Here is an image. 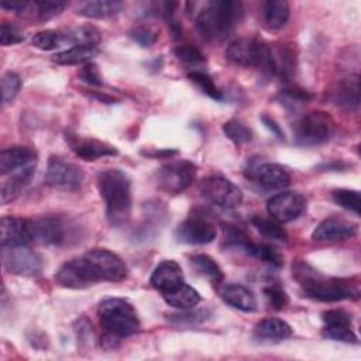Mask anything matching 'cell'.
<instances>
[{"mask_svg":"<svg viewBox=\"0 0 361 361\" xmlns=\"http://www.w3.org/2000/svg\"><path fill=\"white\" fill-rule=\"evenodd\" d=\"M358 231L357 224L350 223L341 217L331 216L324 219L313 231L312 237L320 243H331V241H343L353 238Z\"/></svg>","mask_w":361,"mask_h":361,"instance_id":"d6986e66","label":"cell"},{"mask_svg":"<svg viewBox=\"0 0 361 361\" xmlns=\"http://www.w3.org/2000/svg\"><path fill=\"white\" fill-rule=\"evenodd\" d=\"M45 182L56 189L76 190L83 182V171L73 162L51 155L45 172Z\"/></svg>","mask_w":361,"mask_h":361,"instance_id":"4fadbf2b","label":"cell"},{"mask_svg":"<svg viewBox=\"0 0 361 361\" xmlns=\"http://www.w3.org/2000/svg\"><path fill=\"white\" fill-rule=\"evenodd\" d=\"M96 185L106 204V217L114 227L124 226L131 216V180L126 172L116 168L97 173Z\"/></svg>","mask_w":361,"mask_h":361,"instance_id":"6da1fadb","label":"cell"},{"mask_svg":"<svg viewBox=\"0 0 361 361\" xmlns=\"http://www.w3.org/2000/svg\"><path fill=\"white\" fill-rule=\"evenodd\" d=\"M24 41V34L13 24L3 21L0 25V44L3 47L20 44Z\"/></svg>","mask_w":361,"mask_h":361,"instance_id":"bcb514c9","label":"cell"},{"mask_svg":"<svg viewBox=\"0 0 361 361\" xmlns=\"http://www.w3.org/2000/svg\"><path fill=\"white\" fill-rule=\"evenodd\" d=\"M66 140L72 151L85 161H96L104 157H114L118 154L114 145L96 138H79L76 135H66Z\"/></svg>","mask_w":361,"mask_h":361,"instance_id":"44dd1931","label":"cell"},{"mask_svg":"<svg viewBox=\"0 0 361 361\" xmlns=\"http://www.w3.org/2000/svg\"><path fill=\"white\" fill-rule=\"evenodd\" d=\"M245 176L268 189H283L290 183L288 171L274 162L252 161L245 168Z\"/></svg>","mask_w":361,"mask_h":361,"instance_id":"e0dca14e","label":"cell"},{"mask_svg":"<svg viewBox=\"0 0 361 361\" xmlns=\"http://www.w3.org/2000/svg\"><path fill=\"white\" fill-rule=\"evenodd\" d=\"M264 296L268 302V305L274 309V310H281L283 309L288 303H289V298L285 293V290L276 285H271L267 286L264 289Z\"/></svg>","mask_w":361,"mask_h":361,"instance_id":"f6af8a7d","label":"cell"},{"mask_svg":"<svg viewBox=\"0 0 361 361\" xmlns=\"http://www.w3.org/2000/svg\"><path fill=\"white\" fill-rule=\"evenodd\" d=\"M32 241L45 245H62L66 241V223L59 216L47 214L30 220Z\"/></svg>","mask_w":361,"mask_h":361,"instance_id":"2e32d148","label":"cell"},{"mask_svg":"<svg viewBox=\"0 0 361 361\" xmlns=\"http://www.w3.org/2000/svg\"><path fill=\"white\" fill-rule=\"evenodd\" d=\"M124 8L120 0H89L79 4L76 14L86 18H109L118 14Z\"/></svg>","mask_w":361,"mask_h":361,"instance_id":"4316f807","label":"cell"},{"mask_svg":"<svg viewBox=\"0 0 361 361\" xmlns=\"http://www.w3.org/2000/svg\"><path fill=\"white\" fill-rule=\"evenodd\" d=\"M102 327L118 338L128 337L138 331L140 317L134 306L121 298L103 299L97 307Z\"/></svg>","mask_w":361,"mask_h":361,"instance_id":"277c9868","label":"cell"},{"mask_svg":"<svg viewBox=\"0 0 361 361\" xmlns=\"http://www.w3.org/2000/svg\"><path fill=\"white\" fill-rule=\"evenodd\" d=\"M32 47L41 51H54L62 45H66V37L62 31L55 30H45L37 32L31 39Z\"/></svg>","mask_w":361,"mask_h":361,"instance_id":"836d02e7","label":"cell"},{"mask_svg":"<svg viewBox=\"0 0 361 361\" xmlns=\"http://www.w3.org/2000/svg\"><path fill=\"white\" fill-rule=\"evenodd\" d=\"M1 261L8 272L20 276H37L42 271L41 255L27 245L1 247Z\"/></svg>","mask_w":361,"mask_h":361,"instance_id":"7c38bea8","label":"cell"},{"mask_svg":"<svg viewBox=\"0 0 361 361\" xmlns=\"http://www.w3.org/2000/svg\"><path fill=\"white\" fill-rule=\"evenodd\" d=\"M197 168L193 162L186 159H178L164 164L157 171L158 186L172 195L180 193L190 186L196 178Z\"/></svg>","mask_w":361,"mask_h":361,"instance_id":"ba28073f","label":"cell"},{"mask_svg":"<svg viewBox=\"0 0 361 361\" xmlns=\"http://www.w3.org/2000/svg\"><path fill=\"white\" fill-rule=\"evenodd\" d=\"M324 326L331 327H351V316L344 309H330L322 316Z\"/></svg>","mask_w":361,"mask_h":361,"instance_id":"ee69618b","label":"cell"},{"mask_svg":"<svg viewBox=\"0 0 361 361\" xmlns=\"http://www.w3.org/2000/svg\"><path fill=\"white\" fill-rule=\"evenodd\" d=\"M223 133L237 147L244 145L252 140L251 128L235 118H231L223 124Z\"/></svg>","mask_w":361,"mask_h":361,"instance_id":"e575fe53","label":"cell"},{"mask_svg":"<svg viewBox=\"0 0 361 361\" xmlns=\"http://www.w3.org/2000/svg\"><path fill=\"white\" fill-rule=\"evenodd\" d=\"M250 255L275 267V268H281L283 267V255L276 250V247L269 245V244H255L252 243L250 251Z\"/></svg>","mask_w":361,"mask_h":361,"instance_id":"8d00e7d4","label":"cell"},{"mask_svg":"<svg viewBox=\"0 0 361 361\" xmlns=\"http://www.w3.org/2000/svg\"><path fill=\"white\" fill-rule=\"evenodd\" d=\"M162 298L169 306L180 310L193 309L202 300L199 292L195 288L186 285L185 282L180 286L175 288L173 290L162 293Z\"/></svg>","mask_w":361,"mask_h":361,"instance_id":"83f0119b","label":"cell"},{"mask_svg":"<svg viewBox=\"0 0 361 361\" xmlns=\"http://www.w3.org/2000/svg\"><path fill=\"white\" fill-rule=\"evenodd\" d=\"M32 243V233L30 220L3 216L0 220V245L1 247H20Z\"/></svg>","mask_w":361,"mask_h":361,"instance_id":"ac0fdd59","label":"cell"},{"mask_svg":"<svg viewBox=\"0 0 361 361\" xmlns=\"http://www.w3.org/2000/svg\"><path fill=\"white\" fill-rule=\"evenodd\" d=\"M66 44L75 47V45H87V47H97V44L102 39V34L99 28L94 25H80L75 27L72 30L65 31Z\"/></svg>","mask_w":361,"mask_h":361,"instance_id":"1f68e13d","label":"cell"},{"mask_svg":"<svg viewBox=\"0 0 361 361\" xmlns=\"http://www.w3.org/2000/svg\"><path fill=\"white\" fill-rule=\"evenodd\" d=\"M226 56L241 66L261 68L274 73L272 48L255 38H237L226 49Z\"/></svg>","mask_w":361,"mask_h":361,"instance_id":"5b68a950","label":"cell"},{"mask_svg":"<svg viewBox=\"0 0 361 361\" xmlns=\"http://www.w3.org/2000/svg\"><path fill=\"white\" fill-rule=\"evenodd\" d=\"M192 267L195 268V271L207 278L212 283H220L224 279V274L221 267L207 254H195L189 258Z\"/></svg>","mask_w":361,"mask_h":361,"instance_id":"f546056e","label":"cell"},{"mask_svg":"<svg viewBox=\"0 0 361 361\" xmlns=\"http://www.w3.org/2000/svg\"><path fill=\"white\" fill-rule=\"evenodd\" d=\"M252 226L265 237L271 238V240H276V241H286L288 240V233L286 230L282 227V224L276 220L267 219L262 216H254L251 219Z\"/></svg>","mask_w":361,"mask_h":361,"instance_id":"d6a6232c","label":"cell"},{"mask_svg":"<svg viewBox=\"0 0 361 361\" xmlns=\"http://www.w3.org/2000/svg\"><path fill=\"white\" fill-rule=\"evenodd\" d=\"M199 190L209 203L223 209H234L243 200L241 189L220 175H210L202 179Z\"/></svg>","mask_w":361,"mask_h":361,"instance_id":"52a82bcc","label":"cell"},{"mask_svg":"<svg viewBox=\"0 0 361 361\" xmlns=\"http://www.w3.org/2000/svg\"><path fill=\"white\" fill-rule=\"evenodd\" d=\"M79 79L89 86H100L103 82L99 66L94 62H87L80 68Z\"/></svg>","mask_w":361,"mask_h":361,"instance_id":"7dc6e473","label":"cell"},{"mask_svg":"<svg viewBox=\"0 0 361 361\" xmlns=\"http://www.w3.org/2000/svg\"><path fill=\"white\" fill-rule=\"evenodd\" d=\"M217 235L216 224L203 213L192 212L175 230L179 243L189 245H203L212 243Z\"/></svg>","mask_w":361,"mask_h":361,"instance_id":"8fae6325","label":"cell"},{"mask_svg":"<svg viewBox=\"0 0 361 361\" xmlns=\"http://www.w3.org/2000/svg\"><path fill=\"white\" fill-rule=\"evenodd\" d=\"M261 120H262V123L274 133V134H276V137H279V138H282V131H281V128H279V126L272 120V118H269V117H267V116H262L261 117Z\"/></svg>","mask_w":361,"mask_h":361,"instance_id":"c3c4849f","label":"cell"},{"mask_svg":"<svg viewBox=\"0 0 361 361\" xmlns=\"http://www.w3.org/2000/svg\"><path fill=\"white\" fill-rule=\"evenodd\" d=\"M241 14L243 6L240 1H207L196 16V28L204 41L221 42L230 35Z\"/></svg>","mask_w":361,"mask_h":361,"instance_id":"7a4b0ae2","label":"cell"},{"mask_svg":"<svg viewBox=\"0 0 361 361\" xmlns=\"http://www.w3.org/2000/svg\"><path fill=\"white\" fill-rule=\"evenodd\" d=\"M224 243L228 247L243 250L247 254H248V251L252 245V241L247 237V234L241 228H238L235 226H231V224H227L224 227Z\"/></svg>","mask_w":361,"mask_h":361,"instance_id":"ab89813d","label":"cell"},{"mask_svg":"<svg viewBox=\"0 0 361 361\" xmlns=\"http://www.w3.org/2000/svg\"><path fill=\"white\" fill-rule=\"evenodd\" d=\"M97 54V47L75 45L54 55V61L59 65H80L92 62L90 59Z\"/></svg>","mask_w":361,"mask_h":361,"instance_id":"4dcf8cb0","label":"cell"},{"mask_svg":"<svg viewBox=\"0 0 361 361\" xmlns=\"http://www.w3.org/2000/svg\"><path fill=\"white\" fill-rule=\"evenodd\" d=\"M128 37L134 42H137L138 45H141L144 48H148V47L154 45L155 41L158 39V31L154 27H151V25L141 24V25L133 27L128 31Z\"/></svg>","mask_w":361,"mask_h":361,"instance_id":"60d3db41","label":"cell"},{"mask_svg":"<svg viewBox=\"0 0 361 361\" xmlns=\"http://www.w3.org/2000/svg\"><path fill=\"white\" fill-rule=\"evenodd\" d=\"M55 281L58 285L69 289H83L99 282L83 255L62 264L55 274Z\"/></svg>","mask_w":361,"mask_h":361,"instance_id":"9a60e30c","label":"cell"},{"mask_svg":"<svg viewBox=\"0 0 361 361\" xmlns=\"http://www.w3.org/2000/svg\"><path fill=\"white\" fill-rule=\"evenodd\" d=\"M331 199L336 204L341 206L345 210L353 212L354 214L360 216V206H361V197L360 192L355 189H336L331 192Z\"/></svg>","mask_w":361,"mask_h":361,"instance_id":"d590c367","label":"cell"},{"mask_svg":"<svg viewBox=\"0 0 361 361\" xmlns=\"http://www.w3.org/2000/svg\"><path fill=\"white\" fill-rule=\"evenodd\" d=\"M1 104L6 106L14 100L20 87L21 78L16 72H6L1 76Z\"/></svg>","mask_w":361,"mask_h":361,"instance_id":"f35d334b","label":"cell"},{"mask_svg":"<svg viewBox=\"0 0 361 361\" xmlns=\"http://www.w3.org/2000/svg\"><path fill=\"white\" fill-rule=\"evenodd\" d=\"M175 55L178 56L179 61H182L183 63H188V65H200L206 61L204 55L196 47L189 45V44L176 47Z\"/></svg>","mask_w":361,"mask_h":361,"instance_id":"7bdbcfd3","label":"cell"},{"mask_svg":"<svg viewBox=\"0 0 361 361\" xmlns=\"http://www.w3.org/2000/svg\"><path fill=\"white\" fill-rule=\"evenodd\" d=\"M37 151L27 145H13L0 152V173L6 176L18 169L37 165Z\"/></svg>","mask_w":361,"mask_h":361,"instance_id":"ffe728a7","label":"cell"},{"mask_svg":"<svg viewBox=\"0 0 361 361\" xmlns=\"http://www.w3.org/2000/svg\"><path fill=\"white\" fill-rule=\"evenodd\" d=\"M0 6L28 21L44 23L59 16L66 3L56 0H3Z\"/></svg>","mask_w":361,"mask_h":361,"instance_id":"30bf717a","label":"cell"},{"mask_svg":"<svg viewBox=\"0 0 361 361\" xmlns=\"http://www.w3.org/2000/svg\"><path fill=\"white\" fill-rule=\"evenodd\" d=\"M220 296L227 305H230L237 310L250 313L257 309L255 295L252 293L251 289H248L244 285H238V283L226 285L221 288Z\"/></svg>","mask_w":361,"mask_h":361,"instance_id":"cb8c5ba5","label":"cell"},{"mask_svg":"<svg viewBox=\"0 0 361 361\" xmlns=\"http://www.w3.org/2000/svg\"><path fill=\"white\" fill-rule=\"evenodd\" d=\"M292 336V327L282 319L268 317L258 322L254 327V337L259 341L279 343Z\"/></svg>","mask_w":361,"mask_h":361,"instance_id":"603a6c76","label":"cell"},{"mask_svg":"<svg viewBox=\"0 0 361 361\" xmlns=\"http://www.w3.org/2000/svg\"><path fill=\"white\" fill-rule=\"evenodd\" d=\"M305 210H306L305 196L293 190L281 192L272 196L267 202L268 214L274 220L279 221L281 224L296 220Z\"/></svg>","mask_w":361,"mask_h":361,"instance_id":"5bb4252c","label":"cell"},{"mask_svg":"<svg viewBox=\"0 0 361 361\" xmlns=\"http://www.w3.org/2000/svg\"><path fill=\"white\" fill-rule=\"evenodd\" d=\"M336 130V123L330 114L322 110L310 111L303 116L293 130L298 145L314 147L327 142Z\"/></svg>","mask_w":361,"mask_h":361,"instance_id":"8992f818","label":"cell"},{"mask_svg":"<svg viewBox=\"0 0 361 361\" xmlns=\"http://www.w3.org/2000/svg\"><path fill=\"white\" fill-rule=\"evenodd\" d=\"M289 14H290V7H289V3L285 0H269L264 3V7H262L264 23L271 30L282 28L288 23Z\"/></svg>","mask_w":361,"mask_h":361,"instance_id":"f1b7e54d","label":"cell"},{"mask_svg":"<svg viewBox=\"0 0 361 361\" xmlns=\"http://www.w3.org/2000/svg\"><path fill=\"white\" fill-rule=\"evenodd\" d=\"M85 261L96 275L97 281L120 282L127 276V265L113 251L106 248H94L83 254Z\"/></svg>","mask_w":361,"mask_h":361,"instance_id":"9c48e42d","label":"cell"},{"mask_svg":"<svg viewBox=\"0 0 361 361\" xmlns=\"http://www.w3.org/2000/svg\"><path fill=\"white\" fill-rule=\"evenodd\" d=\"M188 78L202 89V92H204L209 97H212L213 100H223V94L219 90V87L216 86V83L213 82V79L202 72V71H190L188 73Z\"/></svg>","mask_w":361,"mask_h":361,"instance_id":"74e56055","label":"cell"},{"mask_svg":"<svg viewBox=\"0 0 361 361\" xmlns=\"http://www.w3.org/2000/svg\"><path fill=\"white\" fill-rule=\"evenodd\" d=\"M322 336L327 340L333 341H340V343H348V344H355L358 343L357 336L351 330V327H331V326H324L322 330Z\"/></svg>","mask_w":361,"mask_h":361,"instance_id":"b9f144b4","label":"cell"},{"mask_svg":"<svg viewBox=\"0 0 361 361\" xmlns=\"http://www.w3.org/2000/svg\"><path fill=\"white\" fill-rule=\"evenodd\" d=\"M333 97L337 106L345 110H355L360 104V78L358 75H350L338 80L333 92Z\"/></svg>","mask_w":361,"mask_h":361,"instance_id":"d4e9b609","label":"cell"},{"mask_svg":"<svg viewBox=\"0 0 361 361\" xmlns=\"http://www.w3.org/2000/svg\"><path fill=\"white\" fill-rule=\"evenodd\" d=\"M149 282L161 293L173 290L175 288L180 286L185 282L182 268L176 261L165 259L155 267L149 278Z\"/></svg>","mask_w":361,"mask_h":361,"instance_id":"7402d4cb","label":"cell"},{"mask_svg":"<svg viewBox=\"0 0 361 361\" xmlns=\"http://www.w3.org/2000/svg\"><path fill=\"white\" fill-rule=\"evenodd\" d=\"M293 276L302 285L303 293L319 302H338L360 296L358 288L347 279H326L305 262H299L293 267Z\"/></svg>","mask_w":361,"mask_h":361,"instance_id":"3957f363","label":"cell"},{"mask_svg":"<svg viewBox=\"0 0 361 361\" xmlns=\"http://www.w3.org/2000/svg\"><path fill=\"white\" fill-rule=\"evenodd\" d=\"M35 166L37 165H31L23 169H18L13 173H10L11 176L8 179H4L1 182V203L6 204L11 200H14L16 197H18L21 195V192L25 189V186L31 182V178L35 172Z\"/></svg>","mask_w":361,"mask_h":361,"instance_id":"484cf974","label":"cell"}]
</instances>
